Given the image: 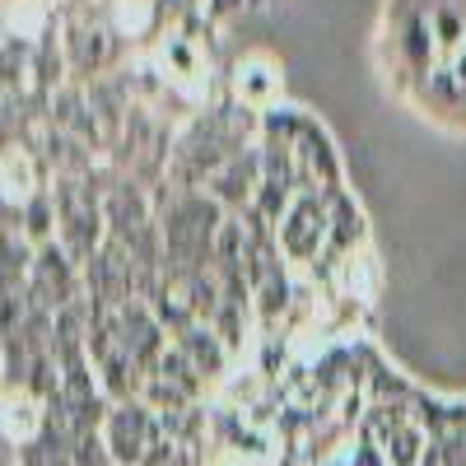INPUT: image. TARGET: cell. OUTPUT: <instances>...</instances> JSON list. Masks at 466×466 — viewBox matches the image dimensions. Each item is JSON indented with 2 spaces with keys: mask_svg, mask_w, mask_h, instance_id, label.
<instances>
[{
  "mask_svg": "<svg viewBox=\"0 0 466 466\" xmlns=\"http://www.w3.org/2000/svg\"><path fill=\"white\" fill-rule=\"evenodd\" d=\"M331 201H336V191H327V197H318V191H299L294 197L289 215L276 228V248L289 261H313L331 243Z\"/></svg>",
  "mask_w": 466,
  "mask_h": 466,
  "instance_id": "1",
  "label": "cell"
},
{
  "mask_svg": "<svg viewBox=\"0 0 466 466\" xmlns=\"http://www.w3.org/2000/svg\"><path fill=\"white\" fill-rule=\"evenodd\" d=\"M177 345L191 355V364L201 369V378L210 382V378H219L224 373V364H228V345L219 340V331L210 327V322H191L182 336H177Z\"/></svg>",
  "mask_w": 466,
  "mask_h": 466,
  "instance_id": "2",
  "label": "cell"
},
{
  "mask_svg": "<svg viewBox=\"0 0 466 466\" xmlns=\"http://www.w3.org/2000/svg\"><path fill=\"white\" fill-rule=\"evenodd\" d=\"M369 238V228H364V215L360 206L345 197V191H336V201H331V243H327V257L345 261L355 248H364Z\"/></svg>",
  "mask_w": 466,
  "mask_h": 466,
  "instance_id": "3",
  "label": "cell"
},
{
  "mask_svg": "<svg viewBox=\"0 0 466 466\" xmlns=\"http://www.w3.org/2000/svg\"><path fill=\"white\" fill-rule=\"evenodd\" d=\"M336 285H340V299L350 303H369L378 294V257L373 252H350L340 266H336Z\"/></svg>",
  "mask_w": 466,
  "mask_h": 466,
  "instance_id": "4",
  "label": "cell"
},
{
  "mask_svg": "<svg viewBox=\"0 0 466 466\" xmlns=\"http://www.w3.org/2000/svg\"><path fill=\"white\" fill-rule=\"evenodd\" d=\"M233 89H238L243 103L261 107V103L276 98L280 75H276V66H270L266 56H243V61H238V75H233Z\"/></svg>",
  "mask_w": 466,
  "mask_h": 466,
  "instance_id": "5",
  "label": "cell"
},
{
  "mask_svg": "<svg viewBox=\"0 0 466 466\" xmlns=\"http://www.w3.org/2000/svg\"><path fill=\"white\" fill-rule=\"evenodd\" d=\"M15 197L24 206L37 197V177H33V164H28V149H19V145L5 149V201L15 206Z\"/></svg>",
  "mask_w": 466,
  "mask_h": 466,
  "instance_id": "6",
  "label": "cell"
},
{
  "mask_svg": "<svg viewBox=\"0 0 466 466\" xmlns=\"http://www.w3.org/2000/svg\"><path fill=\"white\" fill-rule=\"evenodd\" d=\"M430 28L439 37V52H457L461 37H466V10L452 5V0H443L439 10H430Z\"/></svg>",
  "mask_w": 466,
  "mask_h": 466,
  "instance_id": "7",
  "label": "cell"
}]
</instances>
